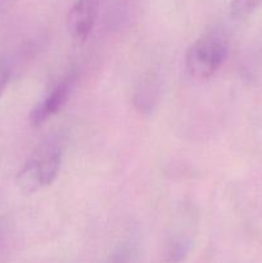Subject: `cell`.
Segmentation results:
<instances>
[{"label":"cell","mask_w":262,"mask_h":263,"mask_svg":"<svg viewBox=\"0 0 262 263\" xmlns=\"http://www.w3.org/2000/svg\"><path fill=\"white\" fill-rule=\"evenodd\" d=\"M72 87H73V79L67 77L61 84L57 85L40 103L33 107L30 113V122L32 126H41L55 116L57 113L61 112L62 108L66 105L71 97Z\"/></svg>","instance_id":"277c9868"},{"label":"cell","mask_w":262,"mask_h":263,"mask_svg":"<svg viewBox=\"0 0 262 263\" xmlns=\"http://www.w3.org/2000/svg\"><path fill=\"white\" fill-rule=\"evenodd\" d=\"M228 54L229 46L225 39L218 33H207L188 48L185 53V68L190 77L204 81L220 69Z\"/></svg>","instance_id":"7a4b0ae2"},{"label":"cell","mask_w":262,"mask_h":263,"mask_svg":"<svg viewBox=\"0 0 262 263\" xmlns=\"http://www.w3.org/2000/svg\"><path fill=\"white\" fill-rule=\"evenodd\" d=\"M63 158V146L59 141L49 140L26 161L15 176L17 187L23 194H35L54 182Z\"/></svg>","instance_id":"6da1fadb"},{"label":"cell","mask_w":262,"mask_h":263,"mask_svg":"<svg viewBox=\"0 0 262 263\" xmlns=\"http://www.w3.org/2000/svg\"><path fill=\"white\" fill-rule=\"evenodd\" d=\"M192 243L188 238H174L169 243L166 258L169 263H180L185 259L190 251Z\"/></svg>","instance_id":"8992f818"},{"label":"cell","mask_w":262,"mask_h":263,"mask_svg":"<svg viewBox=\"0 0 262 263\" xmlns=\"http://www.w3.org/2000/svg\"><path fill=\"white\" fill-rule=\"evenodd\" d=\"M261 7L262 0H231L229 12L231 18L241 21L253 14Z\"/></svg>","instance_id":"5b68a950"},{"label":"cell","mask_w":262,"mask_h":263,"mask_svg":"<svg viewBox=\"0 0 262 263\" xmlns=\"http://www.w3.org/2000/svg\"><path fill=\"white\" fill-rule=\"evenodd\" d=\"M99 0H76L67 14V30L77 41H85L94 30Z\"/></svg>","instance_id":"3957f363"},{"label":"cell","mask_w":262,"mask_h":263,"mask_svg":"<svg viewBox=\"0 0 262 263\" xmlns=\"http://www.w3.org/2000/svg\"><path fill=\"white\" fill-rule=\"evenodd\" d=\"M9 79H10L9 66H8L7 61L0 57V98H2L5 87H7L8 82H9Z\"/></svg>","instance_id":"ba28073f"},{"label":"cell","mask_w":262,"mask_h":263,"mask_svg":"<svg viewBox=\"0 0 262 263\" xmlns=\"http://www.w3.org/2000/svg\"><path fill=\"white\" fill-rule=\"evenodd\" d=\"M154 84V79L152 76H146L144 77L143 81L140 82V87H139L138 90H136V102L139 105H140V109H144V107H145V103H148V104H151L152 100H154L153 98V94L156 91V87L153 86Z\"/></svg>","instance_id":"52a82bcc"}]
</instances>
